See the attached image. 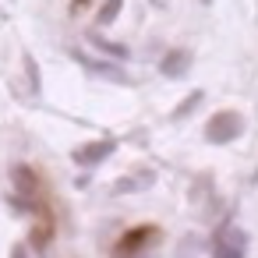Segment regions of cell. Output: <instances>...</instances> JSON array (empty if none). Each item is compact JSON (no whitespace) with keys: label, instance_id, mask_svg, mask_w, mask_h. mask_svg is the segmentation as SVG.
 <instances>
[{"label":"cell","instance_id":"6da1fadb","mask_svg":"<svg viewBox=\"0 0 258 258\" xmlns=\"http://www.w3.org/2000/svg\"><path fill=\"white\" fill-rule=\"evenodd\" d=\"M11 180H15V187H18L15 205H18L22 212H32V216L46 212V202H43V180H39V173H36L32 166L18 163V166L11 170Z\"/></svg>","mask_w":258,"mask_h":258},{"label":"cell","instance_id":"7a4b0ae2","mask_svg":"<svg viewBox=\"0 0 258 258\" xmlns=\"http://www.w3.org/2000/svg\"><path fill=\"white\" fill-rule=\"evenodd\" d=\"M240 131H244V120H240V113H233V110H219V113L205 124V138H209L212 145H226V142H233Z\"/></svg>","mask_w":258,"mask_h":258},{"label":"cell","instance_id":"3957f363","mask_svg":"<svg viewBox=\"0 0 258 258\" xmlns=\"http://www.w3.org/2000/svg\"><path fill=\"white\" fill-rule=\"evenodd\" d=\"M244 251H247V233L226 223L212 244V258H244Z\"/></svg>","mask_w":258,"mask_h":258},{"label":"cell","instance_id":"277c9868","mask_svg":"<svg viewBox=\"0 0 258 258\" xmlns=\"http://www.w3.org/2000/svg\"><path fill=\"white\" fill-rule=\"evenodd\" d=\"M156 237H159V230H156V226H138V230L124 233V237L113 244V254H117V258H135V254H142Z\"/></svg>","mask_w":258,"mask_h":258},{"label":"cell","instance_id":"5b68a950","mask_svg":"<svg viewBox=\"0 0 258 258\" xmlns=\"http://www.w3.org/2000/svg\"><path fill=\"white\" fill-rule=\"evenodd\" d=\"M113 152H117V142H113V138H99V142H85V145H78L71 156H75L78 166H89V170H92V166L106 163Z\"/></svg>","mask_w":258,"mask_h":258},{"label":"cell","instance_id":"8992f818","mask_svg":"<svg viewBox=\"0 0 258 258\" xmlns=\"http://www.w3.org/2000/svg\"><path fill=\"white\" fill-rule=\"evenodd\" d=\"M71 57H75V60H78V64H82V68L89 71V75H106L110 82H127V75H124V71H120L117 64H106V60H92V57H85L82 50H75Z\"/></svg>","mask_w":258,"mask_h":258},{"label":"cell","instance_id":"52a82bcc","mask_svg":"<svg viewBox=\"0 0 258 258\" xmlns=\"http://www.w3.org/2000/svg\"><path fill=\"white\" fill-rule=\"evenodd\" d=\"M187 68H191V53H187V50H170V53L159 60L163 78H184Z\"/></svg>","mask_w":258,"mask_h":258},{"label":"cell","instance_id":"ba28073f","mask_svg":"<svg viewBox=\"0 0 258 258\" xmlns=\"http://www.w3.org/2000/svg\"><path fill=\"white\" fill-rule=\"evenodd\" d=\"M89 43H92L96 50H103L106 57H113V60H127V57H131V50H127L124 43H110V39H103L99 32H89Z\"/></svg>","mask_w":258,"mask_h":258},{"label":"cell","instance_id":"9c48e42d","mask_svg":"<svg viewBox=\"0 0 258 258\" xmlns=\"http://www.w3.org/2000/svg\"><path fill=\"white\" fill-rule=\"evenodd\" d=\"M156 177L145 170V173H131V177H120L117 184H113V195H131V191H142V187H149Z\"/></svg>","mask_w":258,"mask_h":258},{"label":"cell","instance_id":"30bf717a","mask_svg":"<svg viewBox=\"0 0 258 258\" xmlns=\"http://www.w3.org/2000/svg\"><path fill=\"white\" fill-rule=\"evenodd\" d=\"M120 8H124V0H106V4L99 8V15H96V22L99 25H113L117 15H120Z\"/></svg>","mask_w":258,"mask_h":258},{"label":"cell","instance_id":"8fae6325","mask_svg":"<svg viewBox=\"0 0 258 258\" xmlns=\"http://www.w3.org/2000/svg\"><path fill=\"white\" fill-rule=\"evenodd\" d=\"M202 99H205V92H191V96H187V99H184V103L173 110V120H184V117H187V113H191V110L202 103Z\"/></svg>","mask_w":258,"mask_h":258},{"label":"cell","instance_id":"7c38bea8","mask_svg":"<svg viewBox=\"0 0 258 258\" xmlns=\"http://www.w3.org/2000/svg\"><path fill=\"white\" fill-rule=\"evenodd\" d=\"M22 60H25V71H29V85H32V92H39V85H43V82H39V68H36L32 53H25Z\"/></svg>","mask_w":258,"mask_h":258},{"label":"cell","instance_id":"4fadbf2b","mask_svg":"<svg viewBox=\"0 0 258 258\" xmlns=\"http://www.w3.org/2000/svg\"><path fill=\"white\" fill-rule=\"evenodd\" d=\"M180 247H184V251H180L177 258H195V254H198V237H187Z\"/></svg>","mask_w":258,"mask_h":258},{"label":"cell","instance_id":"5bb4252c","mask_svg":"<svg viewBox=\"0 0 258 258\" xmlns=\"http://www.w3.org/2000/svg\"><path fill=\"white\" fill-rule=\"evenodd\" d=\"M11 258H29V244H15L11 247Z\"/></svg>","mask_w":258,"mask_h":258},{"label":"cell","instance_id":"9a60e30c","mask_svg":"<svg viewBox=\"0 0 258 258\" xmlns=\"http://www.w3.org/2000/svg\"><path fill=\"white\" fill-rule=\"evenodd\" d=\"M85 4H89V0H71V11H82Z\"/></svg>","mask_w":258,"mask_h":258},{"label":"cell","instance_id":"2e32d148","mask_svg":"<svg viewBox=\"0 0 258 258\" xmlns=\"http://www.w3.org/2000/svg\"><path fill=\"white\" fill-rule=\"evenodd\" d=\"M202 4H209V0H202Z\"/></svg>","mask_w":258,"mask_h":258}]
</instances>
